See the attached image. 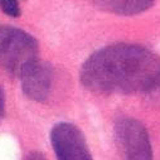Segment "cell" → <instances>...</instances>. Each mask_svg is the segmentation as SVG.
<instances>
[{
    "mask_svg": "<svg viewBox=\"0 0 160 160\" xmlns=\"http://www.w3.org/2000/svg\"><path fill=\"white\" fill-rule=\"evenodd\" d=\"M79 78L97 95L150 93L160 79V57L136 44L115 43L92 53Z\"/></svg>",
    "mask_w": 160,
    "mask_h": 160,
    "instance_id": "cell-1",
    "label": "cell"
},
{
    "mask_svg": "<svg viewBox=\"0 0 160 160\" xmlns=\"http://www.w3.org/2000/svg\"><path fill=\"white\" fill-rule=\"evenodd\" d=\"M38 59V43L27 32L14 27H0V67L18 76Z\"/></svg>",
    "mask_w": 160,
    "mask_h": 160,
    "instance_id": "cell-2",
    "label": "cell"
},
{
    "mask_svg": "<svg viewBox=\"0 0 160 160\" xmlns=\"http://www.w3.org/2000/svg\"><path fill=\"white\" fill-rule=\"evenodd\" d=\"M115 140L121 160H152L149 134L138 120L130 117L117 120Z\"/></svg>",
    "mask_w": 160,
    "mask_h": 160,
    "instance_id": "cell-3",
    "label": "cell"
},
{
    "mask_svg": "<svg viewBox=\"0 0 160 160\" xmlns=\"http://www.w3.org/2000/svg\"><path fill=\"white\" fill-rule=\"evenodd\" d=\"M51 142L57 160H93L85 135L73 124H57L51 131Z\"/></svg>",
    "mask_w": 160,
    "mask_h": 160,
    "instance_id": "cell-4",
    "label": "cell"
},
{
    "mask_svg": "<svg viewBox=\"0 0 160 160\" xmlns=\"http://www.w3.org/2000/svg\"><path fill=\"white\" fill-rule=\"evenodd\" d=\"M23 92L34 101L48 98L53 85L52 67L39 59L29 63L19 74Z\"/></svg>",
    "mask_w": 160,
    "mask_h": 160,
    "instance_id": "cell-5",
    "label": "cell"
},
{
    "mask_svg": "<svg viewBox=\"0 0 160 160\" xmlns=\"http://www.w3.org/2000/svg\"><path fill=\"white\" fill-rule=\"evenodd\" d=\"M92 2L102 12L131 17L146 12L154 5L155 0H92Z\"/></svg>",
    "mask_w": 160,
    "mask_h": 160,
    "instance_id": "cell-6",
    "label": "cell"
},
{
    "mask_svg": "<svg viewBox=\"0 0 160 160\" xmlns=\"http://www.w3.org/2000/svg\"><path fill=\"white\" fill-rule=\"evenodd\" d=\"M5 115V95L3 88L0 87V118H3Z\"/></svg>",
    "mask_w": 160,
    "mask_h": 160,
    "instance_id": "cell-7",
    "label": "cell"
},
{
    "mask_svg": "<svg viewBox=\"0 0 160 160\" xmlns=\"http://www.w3.org/2000/svg\"><path fill=\"white\" fill-rule=\"evenodd\" d=\"M24 160H46V158L38 151H34V152H30Z\"/></svg>",
    "mask_w": 160,
    "mask_h": 160,
    "instance_id": "cell-8",
    "label": "cell"
},
{
    "mask_svg": "<svg viewBox=\"0 0 160 160\" xmlns=\"http://www.w3.org/2000/svg\"><path fill=\"white\" fill-rule=\"evenodd\" d=\"M149 95H151L152 97H156V98H159V100H160V79L158 81L156 86L154 87V90H152V91H151Z\"/></svg>",
    "mask_w": 160,
    "mask_h": 160,
    "instance_id": "cell-9",
    "label": "cell"
},
{
    "mask_svg": "<svg viewBox=\"0 0 160 160\" xmlns=\"http://www.w3.org/2000/svg\"><path fill=\"white\" fill-rule=\"evenodd\" d=\"M0 2H2V0H0Z\"/></svg>",
    "mask_w": 160,
    "mask_h": 160,
    "instance_id": "cell-10",
    "label": "cell"
}]
</instances>
